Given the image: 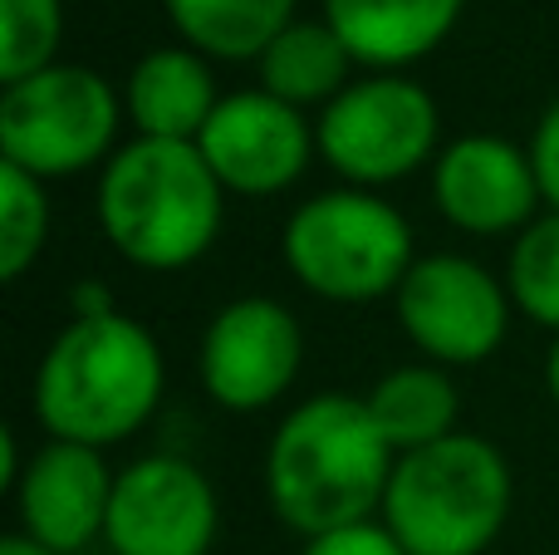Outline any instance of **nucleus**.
I'll return each instance as SVG.
<instances>
[{"label": "nucleus", "instance_id": "423d86ee", "mask_svg": "<svg viewBox=\"0 0 559 555\" xmlns=\"http://www.w3.org/2000/svg\"><path fill=\"white\" fill-rule=\"evenodd\" d=\"M123 88L94 64H59L0 84V163L64 182L79 173H104V163L123 147Z\"/></svg>", "mask_w": 559, "mask_h": 555}, {"label": "nucleus", "instance_id": "6ab92c4d", "mask_svg": "<svg viewBox=\"0 0 559 555\" xmlns=\"http://www.w3.org/2000/svg\"><path fill=\"white\" fill-rule=\"evenodd\" d=\"M506 291L515 315L559 334V212H540L521 236H511Z\"/></svg>", "mask_w": 559, "mask_h": 555}, {"label": "nucleus", "instance_id": "9d476101", "mask_svg": "<svg viewBox=\"0 0 559 555\" xmlns=\"http://www.w3.org/2000/svg\"><path fill=\"white\" fill-rule=\"evenodd\" d=\"M222 497L182 452H147L118 468L104 546L114 555H212Z\"/></svg>", "mask_w": 559, "mask_h": 555}, {"label": "nucleus", "instance_id": "f03ea898", "mask_svg": "<svg viewBox=\"0 0 559 555\" xmlns=\"http://www.w3.org/2000/svg\"><path fill=\"white\" fill-rule=\"evenodd\" d=\"M397 452L368 418L358 393H309L275 423L265 442V501L299 541L383 511Z\"/></svg>", "mask_w": 559, "mask_h": 555}, {"label": "nucleus", "instance_id": "20e7f679", "mask_svg": "<svg viewBox=\"0 0 559 555\" xmlns=\"http://www.w3.org/2000/svg\"><path fill=\"white\" fill-rule=\"evenodd\" d=\"M515 511V472L481 433H452L393 462L383 527L407 555H481Z\"/></svg>", "mask_w": 559, "mask_h": 555}, {"label": "nucleus", "instance_id": "4468645a", "mask_svg": "<svg viewBox=\"0 0 559 555\" xmlns=\"http://www.w3.org/2000/svg\"><path fill=\"white\" fill-rule=\"evenodd\" d=\"M364 74H407L452 39L466 0H319Z\"/></svg>", "mask_w": 559, "mask_h": 555}, {"label": "nucleus", "instance_id": "a211bd4d", "mask_svg": "<svg viewBox=\"0 0 559 555\" xmlns=\"http://www.w3.org/2000/svg\"><path fill=\"white\" fill-rule=\"evenodd\" d=\"M163 15L212 64H255L280 29L299 20V0H163Z\"/></svg>", "mask_w": 559, "mask_h": 555}, {"label": "nucleus", "instance_id": "393cba45", "mask_svg": "<svg viewBox=\"0 0 559 555\" xmlns=\"http://www.w3.org/2000/svg\"><path fill=\"white\" fill-rule=\"evenodd\" d=\"M0 555H59L49 546H39V541H29L25 531H10V536H0Z\"/></svg>", "mask_w": 559, "mask_h": 555}, {"label": "nucleus", "instance_id": "a878e982", "mask_svg": "<svg viewBox=\"0 0 559 555\" xmlns=\"http://www.w3.org/2000/svg\"><path fill=\"white\" fill-rule=\"evenodd\" d=\"M545 393H550V403L559 409V334L550 340V354H545Z\"/></svg>", "mask_w": 559, "mask_h": 555}, {"label": "nucleus", "instance_id": "6e6552de", "mask_svg": "<svg viewBox=\"0 0 559 555\" xmlns=\"http://www.w3.org/2000/svg\"><path fill=\"white\" fill-rule=\"evenodd\" d=\"M393 315L423 359L442 369H476L506 344L515 300L506 275L462 251H432L417 256L407 281L397 285Z\"/></svg>", "mask_w": 559, "mask_h": 555}, {"label": "nucleus", "instance_id": "4be33fe9", "mask_svg": "<svg viewBox=\"0 0 559 555\" xmlns=\"http://www.w3.org/2000/svg\"><path fill=\"white\" fill-rule=\"evenodd\" d=\"M299 555H407V551L383 527V517H373V521H354V527L319 531V536H309L299 546Z\"/></svg>", "mask_w": 559, "mask_h": 555}, {"label": "nucleus", "instance_id": "0eeeda50", "mask_svg": "<svg viewBox=\"0 0 559 555\" xmlns=\"http://www.w3.org/2000/svg\"><path fill=\"white\" fill-rule=\"evenodd\" d=\"M319 163L344 187L383 192L437 163L442 104L413 74H358L324 114H314Z\"/></svg>", "mask_w": 559, "mask_h": 555}, {"label": "nucleus", "instance_id": "2eb2a0df", "mask_svg": "<svg viewBox=\"0 0 559 555\" xmlns=\"http://www.w3.org/2000/svg\"><path fill=\"white\" fill-rule=\"evenodd\" d=\"M222 88L216 69L192 45H153L133 59L123 79V114L133 138H167V143H197L212 123Z\"/></svg>", "mask_w": 559, "mask_h": 555}, {"label": "nucleus", "instance_id": "dca6fc26", "mask_svg": "<svg viewBox=\"0 0 559 555\" xmlns=\"http://www.w3.org/2000/svg\"><path fill=\"white\" fill-rule=\"evenodd\" d=\"M358 74H364V69L354 64L348 45L334 35V25H329L324 15L289 20L271 45H265V55L255 59V84H261L265 94L285 98V104L305 108V114H324Z\"/></svg>", "mask_w": 559, "mask_h": 555}, {"label": "nucleus", "instance_id": "f257e3e1", "mask_svg": "<svg viewBox=\"0 0 559 555\" xmlns=\"http://www.w3.org/2000/svg\"><path fill=\"white\" fill-rule=\"evenodd\" d=\"M167 393V359L143 320L114 310L64 320L39 354L29 409L45 438L79 448H118L157 418Z\"/></svg>", "mask_w": 559, "mask_h": 555}, {"label": "nucleus", "instance_id": "b1692460", "mask_svg": "<svg viewBox=\"0 0 559 555\" xmlns=\"http://www.w3.org/2000/svg\"><path fill=\"white\" fill-rule=\"evenodd\" d=\"M118 300L104 281H79L69 291V320H88V315H114Z\"/></svg>", "mask_w": 559, "mask_h": 555}, {"label": "nucleus", "instance_id": "9b49d317", "mask_svg": "<svg viewBox=\"0 0 559 555\" xmlns=\"http://www.w3.org/2000/svg\"><path fill=\"white\" fill-rule=\"evenodd\" d=\"M197 147L212 163L226 197H246V202L289 192L319 157L314 114L265 94L261 84L222 94Z\"/></svg>", "mask_w": 559, "mask_h": 555}, {"label": "nucleus", "instance_id": "f3484780", "mask_svg": "<svg viewBox=\"0 0 559 555\" xmlns=\"http://www.w3.org/2000/svg\"><path fill=\"white\" fill-rule=\"evenodd\" d=\"M364 403H368L373 428L383 433V442L397 458L462 433L456 428V423H462L456 379H452V369H442V364H432V359H413V364L388 369L383 379L364 393Z\"/></svg>", "mask_w": 559, "mask_h": 555}, {"label": "nucleus", "instance_id": "7ed1b4c3", "mask_svg": "<svg viewBox=\"0 0 559 555\" xmlns=\"http://www.w3.org/2000/svg\"><path fill=\"white\" fill-rule=\"evenodd\" d=\"M94 222L118 261L173 275L212 256L226 226V187L197 143L128 138L94 182Z\"/></svg>", "mask_w": 559, "mask_h": 555}, {"label": "nucleus", "instance_id": "f8f14e48", "mask_svg": "<svg viewBox=\"0 0 559 555\" xmlns=\"http://www.w3.org/2000/svg\"><path fill=\"white\" fill-rule=\"evenodd\" d=\"M432 173V206L462 236H521L545 212L531 143L501 133H462L442 143Z\"/></svg>", "mask_w": 559, "mask_h": 555}, {"label": "nucleus", "instance_id": "412c9836", "mask_svg": "<svg viewBox=\"0 0 559 555\" xmlns=\"http://www.w3.org/2000/svg\"><path fill=\"white\" fill-rule=\"evenodd\" d=\"M64 0H0V84L59 64Z\"/></svg>", "mask_w": 559, "mask_h": 555}, {"label": "nucleus", "instance_id": "5701e85b", "mask_svg": "<svg viewBox=\"0 0 559 555\" xmlns=\"http://www.w3.org/2000/svg\"><path fill=\"white\" fill-rule=\"evenodd\" d=\"M531 157H535V173H540L545 212H559V98H555V104H545L540 123H535Z\"/></svg>", "mask_w": 559, "mask_h": 555}, {"label": "nucleus", "instance_id": "ddd939ff", "mask_svg": "<svg viewBox=\"0 0 559 555\" xmlns=\"http://www.w3.org/2000/svg\"><path fill=\"white\" fill-rule=\"evenodd\" d=\"M114 482L118 472L108 468V458L98 448L45 438L29 452L15 487H10L15 521H20L15 531H25L29 541H39V546L59 555L88 551L108 531Z\"/></svg>", "mask_w": 559, "mask_h": 555}, {"label": "nucleus", "instance_id": "aec40b11", "mask_svg": "<svg viewBox=\"0 0 559 555\" xmlns=\"http://www.w3.org/2000/svg\"><path fill=\"white\" fill-rule=\"evenodd\" d=\"M49 182L0 163V281H20L49 246Z\"/></svg>", "mask_w": 559, "mask_h": 555}, {"label": "nucleus", "instance_id": "39448f33", "mask_svg": "<svg viewBox=\"0 0 559 555\" xmlns=\"http://www.w3.org/2000/svg\"><path fill=\"white\" fill-rule=\"evenodd\" d=\"M280 256L299 291L329 305L393 300L417 265L413 222L383 192L324 187L285 216Z\"/></svg>", "mask_w": 559, "mask_h": 555}, {"label": "nucleus", "instance_id": "1a4fd4ad", "mask_svg": "<svg viewBox=\"0 0 559 555\" xmlns=\"http://www.w3.org/2000/svg\"><path fill=\"white\" fill-rule=\"evenodd\" d=\"M299 369H305V324L275 295L226 300L197 344L202 393L226 413H265L285 403Z\"/></svg>", "mask_w": 559, "mask_h": 555}]
</instances>
